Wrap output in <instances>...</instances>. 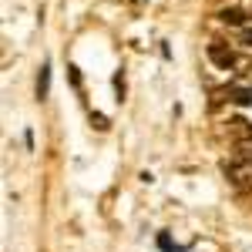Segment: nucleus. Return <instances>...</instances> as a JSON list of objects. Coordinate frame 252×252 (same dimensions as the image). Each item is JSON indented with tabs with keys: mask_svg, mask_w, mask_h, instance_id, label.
<instances>
[{
	"mask_svg": "<svg viewBox=\"0 0 252 252\" xmlns=\"http://www.w3.org/2000/svg\"><path fill=\"white\" fill-rule=\"evenodd\" d=\"M158 246H161L165 252H172V249H175V246H172V239H168V235H158Z\"/></svg>",
	"mask_w": 252,
	"mask_h": 252,
	"instance_id": "9",
	"label": "nucleus"
},
{
	"mask_svg": "<svg viewBox=\"0 0 252 252\" xmlns=\"http://www.w3.org/2000/svg\"><path fill=\"white\" fill-rule=\"evenodd\" d=\"M115 91H118V101H121L125 97V78L121 74H115Z\"/></svg>",
	"mask_w": 252,
	"mask_h": 252,
	"instance_id": "8",
	"label": "nucleus"
},
{
	"mask_svg": "<svg viewBox=\"0 0 252 252\" xmlns=\"http://www.w3.org/2000/svg\"><path fill=\"white\" fill-rule=\"evenodd\" d=\"M219 20L229 24V27H246V14H242L239 7H225V10H219Z\"/></svg>",
	"mask_w": 252,
	"mask_h": 252,
	"instance_id": "4",
	"label": "nucleus"
},
{
	"mask_svg": "<svg viewBox=\"0 0 252 252\" xmlns=\"http://www.w3.org/2000/svg\"><path fill=\"white\" fill-rule=\"evenodd\" d=\"M235 158H246V161H252V138H246V141H235Z\"/></svg>",
	"mask_w": 252,
	"mask_h": 252,
	"instance_id": "7",
	"label": "nucleus"
},
{
	"mask_svg": "<svg viewBox=\"0 0 252 252\" xmlns=\"http://www.w3.org/2000/svg\"><path fill=\"white\" fill-rule=\"evenodd\" d=\"M249 3H252V0H249Z\"/></svg>",
	"mask_w": 252,
	"mask_h": 252,
	"instance_id": "12",
	"label": "nucleus"
},
{
	"mask_svg": "<svg viewBox=\"0 0 252 252\" xmlns=\"http://www.w3.org/2000/svg\"><path fill=\"white\" fill-rule=\"evenodd\" d=\"M205 54H209V61H212L219 71H229L235 64V51L229 47V44H222V40H212L209 47H205Z\"/></svg>",
	"mask_w": 252,
	"mask_h": 252,
	"instance_id": "2",
	"label": "nucleus"
},
{
	"mask_svg": "<svg viewBox=\"0 0 252 252\" xmlns=\"http://www.w3.org/2000/svg\"><path fill=\"white\" fill-rule=\"evenodd\" d=\"M91 121H94V128H101V131L108 128V121H104V115H91Z\"/></svg>",
	"mask_w": 252,
	"mask_h": 252,
	"instance_id": "10",
	"label": "nucleus"
},
{
	"mask_svg": "<svg viewBox=\"0 0 252 252\" xmlns=\"http://www.w3.org/2000/svg\"><path fill=\"white\" fill-rule=\"evenodd\" d=\"M47 94H51V67L44 64V67H40V74H37V97L44 101Z\"/></svg>",
	"mask_w": 252,
	"mask_h": 252,
	"instance_id": "5",
	"label": "nucleus"
},
{
	"mask_svg": "<svg viewBox=\"0 0 252 252\" xmlns=\"http://www.w3.org/2000/svg\"><path fill=\"white\" fill-rule=\"evenodd\" d=\"M222 175L235 189H252V161H246V158H235V155L225 158L222 161Z\"/></svg>",
	"mask_w": 252,
	"mask_h": 252,
	"instance_id": "1",
	"label": "nucleus"
},
{
	"mask_svg": "<svg viewBox=\"0 0 252 252\" xmlns=\"http://www.w3.org/2000/svg\"><path fill=\"white\" fill-rule=\"evenodd\" d=\"M229 101H235L239 108H249L252 104V91L249 88H235V91H229Z\"/></svg>",
	"mask_w": 252,
	"mask_h": 252,
	"instance_id": "6",
	"label": "nucleus"
},
{
	"mask_svg": "<svg viewBox=\"0 0 252 252\" xmlns=\"http://www.w3.org/2000/svg\"><path fill=\"white\" fill-rule=\"evenodd\" d=\"M225 131H229V138H232V141H246V138H252V125L246 121V118H232Z\"/></svg>",
	"mask_w": 252,
	"mask_h": 252,
	"instance_id": "3",
	"label": "nucleus"
},
{
	"mask_svg": "<svg viewBox=\"0 0 252 252\" xmlns=\"http://www.w3.org/2000/svg\"><path fill=\"white\" fill-rule=\"evenodd\" d=\"M242 44L252 47V27H242Z\"/></svg>",
	"mask_w": 252,
	"mask_h": 252,
	"instance_id": "11",
	"label": "nucleus"
}]
</instances>
